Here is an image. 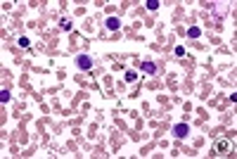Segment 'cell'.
Returning a JSON list of instances; mask_svg holds the SVG:
<instances>
[{
    "label": "cell",
    "mask_w": 237,
    "mask_h": 159,
    "mask_svg": "<svg viewBox=\"0 0 237 159\" xmlns=\"http://www.w3.org/2000/svg\"><path fill=\"white\" fill-rule=\"evenodd\" d=\"M230 147H232L230 140H218V143H216V147H213V152H216V154H228V152H230Z\"/></svg>",
    "instance_id": "obj_1"
},
{
    "label": "cell",
    "mask_w": 237,
    "mask_h": 159,
    "mask_svg": "<svg viewBox=\"0 0 237 159\" xmlns=\"http://www.w3.org/2000/svg\"><path fill=\"white\" fill-rule=\"evenodd\" d=\"M173 133H176L178 138H185V135L190 133V128H187V123H178V126L173 128Z\"/></svg>",
    "instance_id": "obj_2"
},
{
    "label": "cell",
    "mask_w": 237,
    "mask_h": 159,
    "mask_svg": "<svg viewBox=\"0 0 237 159\" xmlns=\"http://www.w3.org/2000/svg\"><path fill=\"white\" fill-rule=\"evenodd\" d=\"M78 67L88 71V69H90V67H92V59L88 57V55H81V57H78Z\"/></svg>",
    "instance_id": "obj_3"
},
{
    "label": "cell",
    "mask_w": 237,
    "mask_h": 159,
    "mask_svg": "<svg viewBox=\"0 0 237 159\" xmlns=\"http://www.w3.org/2000/svg\"><path fill=\"white\" fill-rule=\"evenodd\" d=\"M107 29H109V31H116V29H118V19H116V17H109V19H107Z\"/></svg>",
    "instance_id": "obj_4"
},
{
    "label": "cell",
    "mask_w": 237,
    "mask_h": 159,
    "mask_svg": "<svg viewBox=\"0 0 237 159\" xmlns=\"http://www.w3.org/2000/svg\"><path fill=\"white\" fill-rule=\"evenodd\" d=\"M187 36H190V38H199V36H202V31H199L197 26H192V29L187 31Z\"/></svg>",
    "instance_id": "obj_5"
},
{
    "label": "cell",
    "mask_w": 237,
    "mask_h": 159,
    "mask_svg": "<svg viewBox=\"0 0 237 159\" xmlns=\"http://www.w3.org/2000/svg\"><path fill=\"white\" fill-rule=\"evenodd\" d=\"M142 71H147V74H154V64H152V62H145V64H142Z\"/></svg>",
    "instance_id": "obj_6"
},
{
    "label": "cell",
    "mask_w": 237,
    "mask_h": 159,
    "mask_svg": "<svg viewBox=\"0 0 237 159\" xmlns=\"http://www.w3.org/2000/svg\"><path fill=\"white\" fill-rule=\"evenodd\" d=\"M156 7H159L156 0H147V10H156Z\"/></svg>",
    "instance_id": "obj_7"
},
{
    "label": "cell",
    "mask_w": 237,
    "mask_h": 159,
    "mask_svg": "<svg viewBox=\"0 0 237 159\" xmlns=\"http://www.w3.org/2000/svg\"><path fill=\"white\" fill-rule=\"evenodd\" d=\"M0 102H10V93H7V90L0 93Z\"/></svg>",
    "instance_id": "obj_8"
},
{
    "label": "cell",
    "mask_w": 237,
    "mask_h": 159,
    "mask_svg": "<svg viewBox=\"0 0 237 159\" xmlns=\"http://www.w3.org/2000/svg\"><path fill=\"white\" fill-rule=\"evenodd\" d=\"M126 81H135V71H126Z\"/></svg>",
    "instance_id": "obj_9"
}]
</instances>
